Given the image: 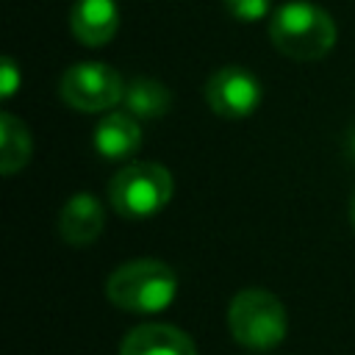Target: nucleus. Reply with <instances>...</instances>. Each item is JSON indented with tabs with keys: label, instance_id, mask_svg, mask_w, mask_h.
I'll return each mask as SVG.
<instances>
[{
	"label": "nucleus",
	"instance_id": "f257e3e1",
	"mask_svg": "<svg viewBox=\"0 0 355 355\" xmlns=\"http://www.w3.org/2000/svg\"><path fill=\"white\" fill-rule=\"evenodd\" d=\"M269 39L275 50L291 61H319L338 39L333 17L311 0H288L269 17Z\"/></svg>",
	"mask_w": 355,
	"mask_h": 355
},
{
	"label": "nucleus",
	"instance_id": "f03ea898",
	"mask_svg": "<svg viewBox=\"0 0 355 355\" xmlns=\"http://www.w3.org/2000/svg\"><path fill=\"white\" fill-rule=\"evenodd\" d=\"M105 297L128 313H158L178 297V275L158 258H136L108 275Z\"/></svg>",
	"mask_w": 355,
	"mask_h": 355
},
{
	"label": "nucleus",
	"instance_id": "7ed1b4c3",
	"mask_svg": "<svg viewBox=\"0 0 355 355\" xmlns=\"http://www.w3.org/2000/svg\"><path fill=\"white\" fill-rule=\"evenodd\" d=\"M175 194L172 172L155 161H133L122 166L108 183L111 208L130 222L161 214Z\"/></svg>",
	"mask_w": 355,
	"mask_h": 355
},
{
	"label": "nucleus",
	"instance_id": "20e7f679",
	"mask_svg": "<svg viewBox=\"0 0 355 355\" xmlns=\"http://www.w3.org/2000/svg\"><path fill=\"white\" fill-rule=\"evenodd\" d=\"M227 327L241 347L266 352V349H275L286 338L288 313L272 291L244 288L230 300Z\"/></svg>",
	"mask_w": 355,
	"mask_h": 355
},
{
	"label": "nucleus",
	"instance_id": "39448f33",
	"mask_svg": "<svg viewBox=\"0 0 355 355\" xmlns=\"http://www.w3.org/2000/svg\"><path fill=\"white\" fill-rule=\"evenodd\" d=\"M58 94L69 108L80 114H97V111H108L122 103L125 83L119 72L108 64L78 61L64 69L58 80Z\"/></svg>",
	"mask_w": 355,
	"mask_h": 355
},
{
	"label": "nucleus",
	"instance_id": "423d86ee",
	"mask_svg": "<svg viewBox=\"0 0 355 355\" xmlns=\"http://www.w3.org/2000/svg\"><path fill=\"white\" fill-rule=\"evenodd\" d=\"M205 103L222 119H244L252 116L263 100L261 80L241 64H227L211 72L205 80Z\"/></svg>",
	"mask_w": 355,
	"mask_h": 355
},
{
	"label": "nucleus",
	"instance_id": "0eeeda50",
	"mask_svg": "<svg viewBox=\"0 0 355 355\" xmlns=\"http://www.w3.org/2000/svg\"><path fill=\"white\" fill-rule=\"evenodd\" d=\"M103 225H105V208L89 191H78V194H72L61 205L58 233L72 247H89V244H94L97 236L103 233Z\"/></svg>",
	"mask_w": 355,
	"mask_h": 355
},
{
	"label": "nucleus",
	"instance_id": "6e6552de",
	"mask_svg": "<svg viewBox=\"0 0 355 355\" xmlns=\"http://www.w3.org/2000/svg\"><path fill=\"white\" fill-rule=\"evenodd\" d=\"M69 31L83 47H103L119 31L116 0H75L69 8Z\"/></svg>",
	"mask_w": 355,
	"mask_h": 355
},
{
	"label": "nucleus",
	"instance_id": "1a4fd4ad",
	"mask_svg": "<svg viewBox=\"0 0 355 355\" xmlns=\"http://www.w3.org/2000/svg\"><path fill=\"white\" fill-rule=\"evenodd\" d=\"M119 355H197V347L189 333L175 324L147 322L128 330L119 344Z\"/></svg>",
	"mask_w": 355,
	"mask_h": 355
},
{
	"label": "nucleus",
	"instance_id": "9d476101",
	"mask_svg": "<svg viewBox=\"0 0 355 355\" xmlns=\"http://www.w3.org/2000/svg\"><path fill=\"white\" fill-rule=\"evenodd\" d=\"M94 150L105 161H128L141 150V119L130 111H108L94 128Z\"/></svg>",
	"mask_w": 355,
	"mask_h": 355
},
{
	"label": "nucleus",
	"instance_id": "9b49d317",
	"mask_svg": "<svg viewBox=\"0 0 355 355\" xmlns=\"http://www.w3.org/2000/svg\"><path fill=\"white\" fill-rule=\"evenodd\" d=\"M122 108L130 111L136 119H161L172 108V92L166 89V83L139 75L125 83Z\"/></svg>",
	"mask_w": 355,
	"mask_h": 355
},
{
	"label": "nucleus",
	"instance_id": "f8f14e48",
	"mask_svg": "<svg viewBox=\"0 0 355 355\" xmlns=\"http://www.w3.org/2000/svg\"><path fill=\"white\" fill-rule=\"evenodd\" d=\"M31 155H33V139L28 125L6 111L0 116V172L11 178L31 161Z\"/></svg>",
	"mask_w": 355,
	"mask_h": 355
},
{
	"label": "nucleus",
	"instance_id": "ddd939ff",
	"mask_svg": "<svg viewBox=\"0 0 355 355\" xmlns=\"http://www.w3.org/2000/svg\"><path fill=\"white\" fill-rule=\"evenodd\" d=\"M225 11L236 19V22H261L269 8H272V0H222ZM272 17V14H269Z\"/></svg>",
	"mask_w": 355,
	"mask_h": 355
},
{
	"label": "nucleus",
	"instance_id": "4468645a",
	"mask_svg": "<svg viewBox=\"0 0 355 355\" xmlns=\"http://www.w3.org/2000/svg\"><path fill=\"white\" fill-rule=\"evenodd\" d=\"M0 75H3V83H0V94L8 100L17 89H19V69L11 58H3V67H0Z\"/></svg>",
	"mask_w": 355,
	"mask_h": 355
},
{
	"label": "nucleus",
	"instance_id": "2eb2a0df",
	"mask_svg": "<svg viewBox=\"0 0 355 355\" xmlns=\"http://www.w3.org/2000/svg\"><path fill=\"white\" fill-rule=\"evenodd\" d=\"M349 222H352V227H355V194H352V200H349Z\"/></svg>",
	"mask_w": 355,
	"mask_h": 355
}]
</instances>
